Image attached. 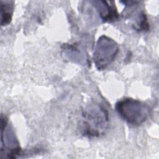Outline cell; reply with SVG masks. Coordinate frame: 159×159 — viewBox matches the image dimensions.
<instances>
[{
	"mask_svg": "<svg viewBox=\"0 0 159 159\" xmlns=\"http://www.w3.org/2000/svg\"><path fill=\"white\" fill-rule=\"evenodd\" d=\"M115 109L123 120L133 126L142 125L152 114V109L147 104L130 98H125L117 101Z\"/></svg>",
	"mask_w": 159,
	"mask_h": 159,
	"instance_id": "cell-2",
	"label": "cell"
},
{
	"mask_svg": "<svg viewBox=\"0 0 159 159\" xmlns=\"http://www.w3.org/2000/svg\"><path fill=\"white\" fill-rule=\"evenodd\" d=\"M119 52L117 43L106 35L98 40L93 52V61L98 70H104L115 60Z\"/></svg>",
	"mask_w": 159,
	"mask_h": 159,
	"instance_id": "cell-3",
	"label": "cell"
},
{
	"mask_svg": "<svg viewBox=\"0 0 159 159\" xmlns=\"http://www.w3.org/2000/svg\"><path fill=\"white\" fill-rule=\"evenodd\" d=\"M96 9L101 19L104 22H114L117 20L119 14L116 6L111 4V2L104 1H91Z\"/></svg>",
	"mask_w": 159,
	"mask_h": 159,
	"instance_id": "cell-5",
	"label": "cell"
},
{
	"mask_svg": "<svg viewBox=\"0 0 159 159\" xmlns=\"http://www.w3.org/2000/svg\"><path fill=\"white\" fill-rule=\"evenodd\" d=\"M2 26L7 25L12 20L14 9V2L12 1H1Z\"/></svg>",
	"mask_w": 159,
	"mask_h": 159,
	"instance_id": "cell-6",
	"label": "cell"
},
{
	"mask_svg": "<svg viewBox=\"0 0 159 159\" xmlns=\"http://www.w3.org/2000/svg\"><path fill=\"white\" fill-rule=\"evenodd\" d=\"M22 152L19 143L16 135L9 126L7 118L1 116V158H17Z\"/></svg>",
	"mask_w": 159,
	"mask_h": 159,
	"instance_id": "cell-4",
	"label": "cell"
},
{
	"mask_svg": "<svg viewBox=\"0 0 159 159\" xmlns=\"http://www.w3.org/2000/svg\"><path fill=\"white\" fill-rule=\"evenodd\" d=\"M136 24L134 29L138 31H148L150 29V24L148 22V19L143 11L140 12L137 16Z\"/></svg>",
	"mask_w": 159,
	"mask_h": 159,
	"instance_id": "cell-7",
	"label": "cell"
},
{
	"mask_svg": "<svg viewBox=\"0 0 159 159\" xmlns=\"http://www.w3.org/2000/svg\"><path fill=\"white\" fill-rule=\"evenodd\" d=\"M108 111L101 104L88 106L82 112L83 134L89 137L102 135L109 127Z\"/></svg>",
	"mask_w": 159,
	"mask_h": 159,
	"instance_id": "cell-1",
	"label": "cell"
}]
</instances>
